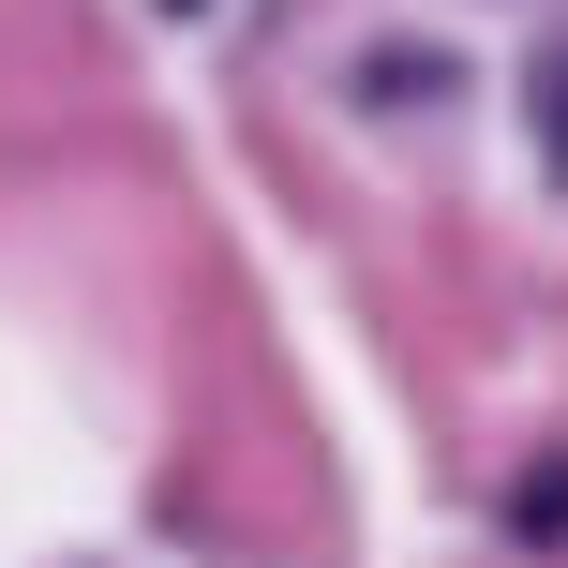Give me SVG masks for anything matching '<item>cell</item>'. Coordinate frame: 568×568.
<instances>
[{
    "mask_svg": "<svg viewBox=\"0 0 568 568\" xmlns=\"http://www.w3.org/2000/svg\"><path fill=\"white\" fill-rule=\"evenodd\" d=\"M539 150H554V165H568V45L539 60Z\"/></svg>",
    "mask_w": 568,
    "mask_h": 568,
    "instance_id": "cell-1",
    "label": "cell"
}]
</instances>
